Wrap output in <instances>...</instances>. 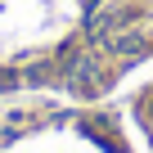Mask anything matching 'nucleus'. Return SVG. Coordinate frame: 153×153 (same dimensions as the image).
Masks as SVG:
<instances>
[{
    "label": "nucleus",
    "mask_w": 153,
    "mask_h": 153,
    "mask_svg": "<svg viewBox=\"0 0 153 153\" xmlns=\"http://www.w3.org/2000/svg\"><path fill=\"white\" fill-rule=\"evenodd\" d=\"M113 45H117V50H140V36H135V32H122Z\"/></svg>",
    "instance_id": "obj_1"
}]
</instances>
